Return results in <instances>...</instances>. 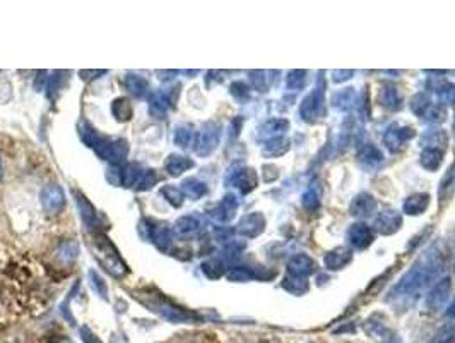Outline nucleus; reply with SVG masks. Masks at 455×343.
I'll list each match as a JSON object with an SVG mask.
<instances>
[{
  "label": "nucleus",
  "mask_w": 455,
  "mask_h": 343,
  "mask_svg": "<svg viewBox=\"0 0 455 343\" xmlns=\"http://www.w3.org/2000/svg\"><path fill=\"white\" fill-rule=\"evenodd\" d=\"M0 175H2V162H0Z\"/></svg>",
  "instance_id": "6ab92c4d"
},
{
  "label": "nucleus",
  "mask_w": 455,
  "mask_h": 343,
  "mask_svg": "<svg viewBox=\"0 0 455 343\" xmlns=\"http://www.w3.org/2000/svg\"><path fill=\"white\" fill-rule=\"evenodd\" d=\"M197 227H199V223H197L195 218L184 216V218H180L177 222V227H175V230H177L178 234H189V232H193Z\"/></svg>",
  "instance_id": "9b49d317"
},
{
  "label": "nucleus",
  "mask_w": 455,
  "mask_h": 343,
  "mask_svg": "<svg viewBox=\"0 0 455 343\" xmlns=\"http://www.w3.org/2000/svg\"><path fill=\"white\" fill-rule=\"evenodd\" d=\"M125 86L134 96H137V98H143V96L145 95V93H147V89H149L147 81H145L144 77H141V76H127L125 77Z\"/></svg>",
  "instance_id": "39448f33"
},
{
  "label": "nucleus",
  "mask_w": 455,
  "mask_h": 343,
  "mask_svg": "<svg viewBox=\"0 0 455 343\" xmlns=\"http://www.w3.org/2000/svg\"><path fill=\"white\" fill-rule=\"evenodd\" d=\"M111 343H129V342H127L124 333H115L113 337H111Z\"/></svg>",
  "instance_id": "a211bd4d"
},
{
  "label": "nucleus",
  "mask_w": 455,
  "mask_h": 343,
  "mask_svg": "<svg viewBox=\"0 0 455 343\" xmlns=\"http://www.w3.org/2000/svg\"><path fill=\"white\" fill-rule=\"evenodd\" d=\"M156 182H158V174H156L154 170H147L144 172L143 177H141L139 184H137V189H139V191H147V189H151Z\"/></svg>",
  "instance_id": "f8f14e48"
},
{
  "label": "nucleus",
  "mask_w": 455,
  "mask_h": 343,
  "mask_svg": "<svg viewBox=\"0 0 455 343\" xmlns=\"http://www.w3.org/2000/svg\"><path fill=\"white\" fill-rule=\"evenodd\" d=\"M190 167H192V162L186 160L185 156H180V155H171L165 163V169L170 175L184 174L186 169H190Z\"/></svg>",
  "instance_id": "20e7f679"
},
{
  "label": "nucleus",
  "mask_w": 455,
  "mask_h": 343,
  "mask_svg": "<svg viewBox=\"0 0 455 343\" xmlns=\"http://www.w3.org/2000/svg\"><path fill=\"white\" fill-rule=\"evenodd\" d=\"M77 257V245L74 242H67L63 244L61 249H58V259H62V263H72Z\"/></svg>",
  "instance_id": "1a4fd4ad"
},
{
  "label": "nucleus",
  "mask_w": 455,
  "mask_h": 343,
  "mask_svg": "<svg viewBox=\"0 0 455 343\" xmlns=\"http://www.w3.org/2000/svg\"><path fill=\"white\" fill-rule=\"evenodd\" d=\"M144 172H141V169L137 165H127L124 170L120 172V182L125 185V188H132V185L139 184L141 177H143Z\"/></svg>",
  "instance_id": "423d86ee"
},
{
  "label": "nucleus",
  "mask_w": 455,
  "mask_h": 343,
  "mask_svg": "<svg viewBox=\"0 0 455 343\" xmlns=\"http://www.w3.org/2000/svg\"><path fill=\"white\" fill-rule=\"evenodd\" d=\"M89 278H91L93 289H95L96 292H98L102 297H106V285H104L103 280L99 278L98 275L95 273V271H91V273H89Z\"/></svg>",
  "instance_id": "dca6fc26"
},
{
  "label": "nucleus",
  "mask_w": 455,
  "mask_h": 343,
  "mask_svg": "<svg viewBox=\"0 0 455 343\" xmlns=\"http://www.w3.org/2000/svg\"><path fill=\"white\" fill-rule=\"evenodd\" d=\"M214 143H216V132H214V130L206 128L202 130V139H200V144H202V148H200L199 153H207L212 146H214Z\"/></svg>",
  "instance_id": "4468645a"
},
{
  "label": "nucleus",
  "mask_w": 455,
  "mask_h": 343,
  "mask_svg": "<svg viewBox=\"0 0 455 343\" xmlns=\"http://www.w3.org/2000/svg\"><path fill=\"white\" fill-rule=\"evenodd\" d=\"M81 337H83L84 343H102V340H99L89 328H83V330H81Z\"/></svg>",
  "instance_id": "f3484780"
},
{
  "label": "nucleus",
  "mask_w": 455,
  "mask_h": 343,
  "mask_svg": "<svg viewBox=\"0 0 455 343\" xmlns=\"http://www.w3.org/2000/svg\"><path fill=\"white\" fill-rule=\"evenodd\" d=\"M95 252H96V257H98L99 263L104 266V270L110 271L113 277H124V275L127 273L124 261L118 257L117 251H115V247L111 245V242L108 241L106 237H96Z\"/></svg>",
  "instance_id": "f257e3e1"
},
{
  "label": "nucleus",
  "mask_w": 455,
  "mask_h": 343,
  "mask_svg": "<svg viewBox=\"0 0 455 343\" xmlns=\"http://www.w3.org/2000/svg\"><path fill=\"white\" fill-rule=\"evenodd\" d=\"M111 112H113V115L118 121H129L132 117V105H130L127 98H118L111 105Z\"/></svg>",
  "instance_id": "0eeeda50"
},
{
  "label": "nucleus",
  "mask_w": 455,
  "mask_h": 343,
  "mask_svg": "<svg viewBox=\"0 0 455 343\" xmlns=\"http://www.w3.org/2000/svg\"><path fill=\"white\" fill-rule=\"evenodd\" d=\"M166 108H168V100L165 98V96L159 95V93L152 95L151 103H149V112H151L152 117L163 119L166 114Z\"/></svg>",
  "instance_id": "6e6552de"
},
{
  "label": "nucleus",
  "mask_w": 455,
  "mask_h": 343,
  "mask_svg": "<svg viewBox=\"0 0 455 343\" xmlns=\"http://www.w3.org/2000/svg\"><path fill=\"white\" fill-rule=\"evenodd\" d=\"M190 139H192V132L186 125H180L177 130H175V143L180 148H186L190 144Z\"/></svg>",
  "instance_id": "ddd939ff"
},
{
  "label": "nucleus",
  "mask_w": 455,
  "mask_h": 343,
  "mask_svg": "<svg viewBox=\"0 0 455 343\" xmlns=\"http://www.w3.org/2000/svg\"><path fill=\"white\" fill-rule=\"evenodd\" d=\"M161 194L165 196L166 201H170L173 206H182V199H184V196H182V192L178 191L177 188H173V185H165V188L161 189Z\"/></svg>",
  "instance_id": "9d476101"
},
{
  "label": "nucleus",
  "mask_w": 455,
  "mask_h": 343,
  "mask_svg": "<svg viewBox=\"0 0 455 343\" xmlns=\"http://www.w3.org/2000/svg\"><path fill=\"white\" fill-rule=\"evenodd\" d=\"M42 204L45 211L51 215H57L65 204V194H63L62 188L57 184H50L42 191Z\"/></svg>",
  "instance_id": "f03ea898"
},
{
  "label": "nucleus",
  "mask_w": 455,
  "mask_h": 343,
  "mask_svg": "<svg viewBox=\"0 0 455 343\" xmlns=\"http://www.w3.org/2000/svg\"><path fill=\"white\" fill-rule=\"evenodd\" d=\"M184 191L192 197H199L200 194L206 192V188L202 184H197L195 181H186L184 184Z\"/></svg>",
  "instance_id": "2eb2a0df"
},
{
  "label": "nucleus",
  "mask_w": 455,
  "mask_h": 343,
  "mask_svg": "<svg viewBox=\"0 0 455 343\" xmlns=\"http://www.w3.org/2000/svg\"><path fill=\"white\" fill-rule=\"evenodd\" d=\"M127 151H129V146H127L125 141H117V143H106L102 156L110 160L111 163H122L125 160Z\"/></svg>",
  "instance_id": "7ed1b4c3"
}]
</instances>
